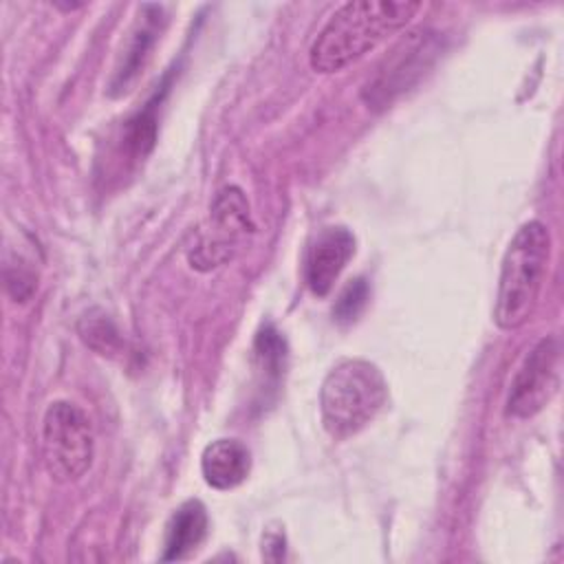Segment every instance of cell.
Returning a JSON list of instances; mask_svg holds the SVG:
<instances>
[{
    "instance_id": "12",
    "label": "cell",
    "mask_w": 564,
    "mask_h": 564,
    "mask_svg": "<svg viewBox=\"0 0 564 564\" xmlns=\"http://www.w3.org/2000/svg\"><path fill=\"white\" fill-rule=\"evenodd\" d=\"M82 341L101 357H115L123 348V337L112 317L101 308L86 311L77 322Z\"/></svg>"
},
{
    "instance_id": "5",
    "label": "cell",
    "mask_w": 564,
    "mask_h": 564,
    "mask_svg": "<svg viewBox=\"0 0 564 564\" xmlns=\"http://www.w3.org/2000/svg\"><path fill=\"white\" fill-rule=\"evenodd\" d=\"M256 223L245 192L238 185L223 187L209 207V225L189 249L187 260L198 271H212L227 264L240 245L253 236Z\"/></svg>"
},
{
    "instance_id": "4",
    "label": "cell",
    "mask_w": 564,
    "mask_h": 564,
    "mask_svg": "<svg viewBox=\"0 0 564 564\" xmlns=\"http://www.w3.org/2000/svg\"><path fill=\"white\" fill-rule=\"evenodd\" d=\"M42 454L55 482H75L93 465L95 434L88 414L73 401H53L42 419Z\"/></svg>"
},
{
    "instance_id": "10",
    "label": "cell",
    "mask_w": 564,
    "mask_h": 564,
    "mask_svg": "<svg viewBox=\"0 0 564 564\" xmlns=\"http://www.w3.org/2000/svg\"><path fill=\"white\" fill-rule=\"evenodd\" d=\"M209 531L207 509L200 500L192 498L176 507L167 527H165V542H163V562H178L192 557L200 544L205 542Z\"/></svg>"
},
{
    "instance_id": "7",
    "label": "cell",
    "mask_w": 564,
    "mask_h": 564,
    "mask_svg": "<svg viewBox=\"0 0 564 564\" xmlns=\"http://www.w3.org/2000/svg\"><path fill=\"white\" fill-rule=\"evenodd\" d=\"M352 253L355 236L348 227H324L315 236L306 258V284L311 293L317 297H326L333 291L339 273L346 269Z\"/></svg>"
},
{
    "instance_id": "6",
    "label": "cell",
    "mask_w": 564,
    "mask_h": 564,
    "mask_svg": "<svg viewBox=\"0 0 564 564\" xmlns=\"http://www.w3.org/2000/svg\"><path fill=\"white\" fill-rule=\"evenodd\" d=\"M560 344L555 337H542L518 368L509 397L507 414L529 419L538 414L557 390Z\"/></svg>"
},
{
    "instance_id": "2",
    "label": "cell",
    "mask_w": 564,
    "mask_h": 564,
    "mask_svg": "<svg viewBox=\"0 0 564 564\" xmlns=\"http://www.w3.org/2000/svg\"><path fill=\"white\" fill-rule=\"evenodd\" d=\"M551 260V231L542 220H527L505 249L494 319L502 330H516L531 317Z\"/></svg>"
},
{
    "instance_id": "11",
    "label": "cell",
    "mask_w": 564,
    "mask_h": 564,
    "mask_svg": "<svg viewBox=\"0 0 564 564\" xmlns=\"http://www.w3.org/2000/svg\"><path fill=\"white\" fill-rule=\"evenodd\" d=\"M253 368L260 379L264 399L269 390H278L286 368V341L273 324H264L253 341Z\"/></svg>"
},
{
    "instance_id": "14",
    "label": "cell",
    "mask_w": 564,
    "mask_h": 564,
    "mask_svg": "<svg viewBox=\"0 0 564 564\" xmlns=\"http://www.w3.org/2000/svg\"><path fill=\"white\" fill-rule=\"evenodd\" d=\"M4 278H7V291L15 302H26L37 286L35 271L20 256H18V267H7Z\"/></svg>"
},
{
    "instance_id": "13",
    "label": "cell",
    "mask_w": 564,
    "mask_h": 564,
    "mask_svg": "<svg viewBox=\"0 0 564 564\" xmlns=\"http://www.w3.org/2000/svg\"><path fill=\"white\" fill-rule=\"evenodd\" d=\"M370 300V284L366 278H355L350 280L341 293L337 295L335 304H333V319L337 324H352L366 308Z\"/></svg>"
},
{
    "instance_id": "15",
    "label": "cell",
    "mask_w": 564,
    "mask_h": 564,
    "mask_svg": "<svg viewBox=\"0 0 564 564\" xmlns=\"http://www.w3.org/2000/svg\"><path fill=\"white\" fill-rule=\"evenodd\" d=\"M284 546H286L284 533L269 531V533L262 538V557H264V560H271V562H280V560L284 557Z\"/></svg>"
},
{
    "instance_id": "8",
    "label": "cell",
    "mask_w": 564,
    "mask_h": 564,
    "mask_svg": "<svg viewBox=\"0 0 564 564\" xmlns=\"http://www.w3.org/2000/svg\"><path fill=\"white\" fill-rule=\"evenodd\" d=\"M161 7L156 4H143L141 7V20L137 29L132 31V37L128 40V46L121 55L119 66L112 73L110 88L112 95H123L130 90V86L137 82V77L143 73L152 48L156 44V37L161 33Z\"/></svg>"
},
{
    "instance_id": "3",
    "label": "cell",
    "mask_w": 564,
    "mask_h": 564,
    "mask_svg": "<svg viewBox=\"0 0 564 564\" xmlns=\"http://www.w3.org/2000/svg\"><path fill=\"white\" fill-rule=\"evenodd\" d=\"M388 383L368 359H341L322 381L319 414L324 430L344 441L361 432L383 410Z\"/></svg>"
},
{
    "instance_id": "9",
    "label": "cell",
    "mask_w": 564,
    "mask_h": 564,
    "mask_svg": "<svg viewBox=\"0 0 564 564\" xmlns=\"http://www.w3.org/2000/svg\"><path fill=\"white\" fill-rule=\"evenodd\" d=\"M251 452L238 438H216L200 454V474L212 489L229 491L247 480Z\"/></svg>"
},
{
    "instance_id": "1",
    "label": "cell",
    "mask_w": 564,
    "mask_h": 564,
    "mask_svg": "<svg viewBox=\"0 0 564 564\" xmlns=\"http://www.w3.org/2000/svg\"><path fill=\"white\" fill-rule=\"evenodd\" d=\"M421 11V2L403 0H352L341 4L308 48L315 73L344 70L381 42L399 33Z\"/></svg>"
}]
</instances>
